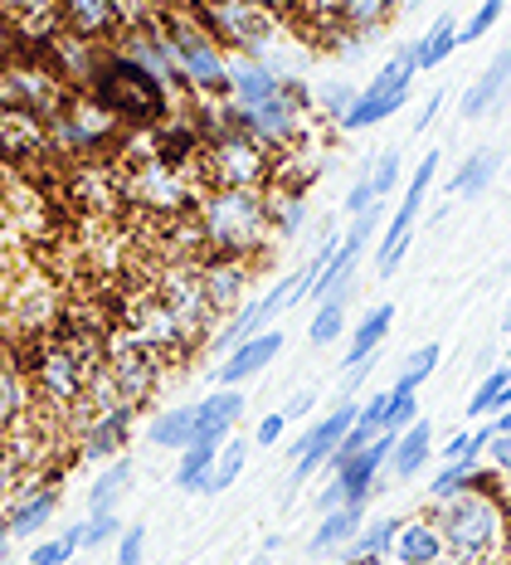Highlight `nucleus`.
Here are the masks:
<instances>
[{"instance_id":"obj_49","label":"nucleus","mask_w":511,"mask_h":565,"mask_svg":"<svg viewBox=\"0 0 511 565\" xmlns=\"http://www.w3.org/2000/svg\"><path fill=\"white\" fill-rule=\"evenodd\" d=\"M371 205H380V195H375L371 175H365V171H361V181H355V185H351V191H347V215L355 220V215H365V210H371Z\"/></svg>"},{"instance_id":"obj_15","label":"nucleus","mask_w":511,"mask_h":565,"mask_svg":"<svg viewBox=\"0 0 511 565\" xmlns=\"http://www.w3.org/2000/svg\"><path fill=\"white\" fill-rule=\"evenodd\" d=\"M58 502H64V492H58V482L54 478H25L20 482V492L6 502V522H10V536L15 541H30V536H40L44 526L54 522V512H58Z\"/></svg>"},{"instance_id":"obj_14","label":"nucleus","mask_w":511,"mask_h":565,"mask_svg":"<svg viewBox=\"0 0 511 565\" xmlns=\"http://www.w3.org/2000/svg\"><path fill=\"white\" fill-rule=\"evenodd\" d=\"M351 419H355V399H341L331 415H322L307 434H297V444H292V488L307 482V478H317L322 468H331V454L341 449Z\"/></svg>"},{"instance_id":"obj_4","label":"nucleus","mask_w":511,"mask_h":565,"mask_svg":"<svg viewBox=\"0 0 511 565\" xmlns=\"http://www.w3.org/2000/svg\"><path fill=\"white\" fill-rule=\"evenodd\" d=\"M161 30L171 40L175 58H181L185 88L195 98H230V54L220 50V40L200 25V15L190 6H166Z\"/></svg>"},{"instance_id":"obj_43","label":"nucleus","mask_w":511,"mask_h":565,"mask_svg":"<svg viewBox=\"0 0 511 565\" xmlns=\"http://www.w3.org/2000/svg\"><path fill=\"white\" fill-rule=\"evenodd\" d=\"M414 419H419V399H414V391H390L385 395V419H380V434H400V429H409Z\"/></svg>"},{"instance_id":"obj_17","label":"nucleus","mask_w":511,"mask_h":565,"mask_svg":"<svg viewBox=\"0 0 511 565\" xmlns=\"http://www.w3.org/2000/svg\"><path fill=\"white\" fill-rule=\"evenodd\" d=\"M54 15H58V30L93 40V44H117V34L127 30L123 10L113 0H54Z\"/></svg>"},{"instance_id":"obj_57","label":"nucleus","mask_w":511,"mask_h":565,"mask_svg":"<svg viewBox=\"0 0 511 565\" xmlns=\"http://www.w3.org/2000/svg\"><path fill=\"white\" fill-rule=\"evenodd\" d=\"M492 429H497V434H511V405H502V409L492 415Z\"/></svg>"},{"instance_id":"obj_41","label":"nucleus","mask_w":511,"mask_h":565,"mask_svg":"<svg viewBox=\"0 0 511 565\" xmlns=\"http://www.w3.org/2000/svg\"><path fill=\"white\" fill-rule=\"evenodd\" d=\"M502 10H507V0H472L468 25H458V44H478L482 34H492L497 20H502Z\"/></svg>"},{"instance_id":"obj_32","label":"nucleus","mask_w":511,"mask_h":565,"mask_svg":"<svg viewBox=\"0 0 511 565\" xmlns=\"http://www.w3.org/2000/svg\"><path fill=\"white\" fill-rule=\"evenodd\" d=\"M215 444H190L181 449V463H175L171 482L185 492V498H210V473H215Z\"/></svg>"},{"instance_id":"obj_23","label":"nucleus","mask_w":511,"mask_h":565,"mask_svg":"<svg viewBox=\"0 0 511 565\" xmlns=\"http://www.w3.org/2000/svg\"><path fill=\"white\" fill-rule=\"evenodd\" d=\"M448 546H444V532H438V522L429 516H414V522H400L395 532V546H390V565H434L444 561Z\"/></svg>"},{"instance_id":"obj_2","label":"nucleus","mask_w":511,"mask_h":565,"mask_svg":"<svg viewBox=\"0 0 511 565\" xmlns=\"http://www.w3.org/2000/svg\"><path fill=\"white\" fill-rule=\"evenodd\" d=\"M88 93L108 108L123 127H161L171 117V88L161 84L151 68H141L137 58H127L117 44H108L88 78Z\"/></svg>"},{"instance_id":"obj_38","label":"nucleus","mask_w":511,"mask_h":565,"mask_svg":"<svg viewBox=\"0 0 511 565\" xmlns=\"http://www.w3.org/2000/svg\"><path fill=\"white\" fill-rule=\"evenodd\" d=\"M341 332H347V298H322L312 322H307V341L312 347H331V341H341Z\"/></svg>"},{"instance_id":"obj_60","label":"nucleus","mask_w":511,"mask_h":565,"mask_svg":"<svg viewBox=\"0 0 511 565\" xmlns=\"http://www.w3.org/2000/svg\"><path fill=\"white\" fill-rule=\"evenodd\" d=\"M248 565H268V551H258V556H254V561H248Z\"/></svg>"},{"instance_id":"obj_33","label":"nucleus","mask_w":511,"mask_h":565,"mask_svg":"<svg viewBox=\"0 0 511 565\" xmlns=\"http://www.w3.org/2000/svg\"><path fill=\"white\" fill-rule=\"evenodd\" d=\"M458 50V20L454 15H438L429 30L419 34V74H434V68H444L448 58Z\"/></svg>"},{"instance_id":"obj_27","label":"nucleus","mask_w":511,"mask_h":565,"mask_svg":"<svg viewBox=\"0 0 511 565\" xmlns=\"http://www.w3.org/2000/svg\"><path fill=\"white\" fill-rule=\"evenodd\" d=\"M365 508H371V502H347V508H337V512H322V522H317L307 556H331V551L347 546V541L365 526Z\"/></svg>"},{"instance_id":"obj_12","label":"nucleus","mask_w":511,"mask_h":565,"mask_svg":"<svg viewBox=\"0 0 511 565\" xmlns=\"http://www.w3.org/2000/svg\"><path fill=\"white\" fill-rule=\"evenodd\" d=\"M127 332H132L141 347L147 351H157V356L166 361V356H185L190 347H200V337L190 332V327L181 322V317H175V308L166 298H157V292H141V298L132 302V308H127Z\"/></svg>"},{"instance_id":"obj_59","label":"nucleus","mask_w":511,"mask_h":565,"mask_svg":"<svg viewBox=\"0 0 511 565\" xmlns=\"http://www.w3.org/2000/svg\"><path fill=\"white\" fill-rule=\"evenodd\" d=\"M502 332H507V341H511V302H507V317H502Z\"/></svg>"},{"instance_id":"obj_9","label":"nucleus","mask_w":511,"mask_h":565,"mask_svg":"<svg viewBox=\"0 0 511 565\" xmlns=\"http://www.w3.org/2000/svg\"><path fill=\"white\" fill-rule=\"evenodd\" d=\"M434 175H438V151L419 157V167L409 171V185H404V195H400V210L390 215L385 234H380V249H375V274L380 278H395V268L404 264V254H409L414 230H419V215H424V200H429V191H434Z\"/></svg>"},{"instance_id":"obj_10","label":"nucleus","mask_w":511,"mask_h":565,"mask_svg":"<svg viewBox=\"0 0 511 565\" xmlns=\"http://www.w3.org/2000/svg\"><path fill=\"white\" fill-rule=\"evenodd\" d=\"M190 10L220 40V50L264 58V44L273 40V10L254 6V0H210V6H190Z\"/></svg>"},{"instance_id":"obj_52","label":"nucleus","mask_w":511,"mask_h":565,"mask_svg":"<svg viewBox=\"0 0 511 565\" xmlns=\"http://www.w3.org/2000/svg\"><path fill=\"white\" fill-rule=\"evenodd\" d=\"M317 508H322V512H337V508H347V492H341V482H337V478H327V488L317 492Z\"/></svg>"},{"instance_id":"obj_36","label":"nucleus","mask_w":511,"mask_h":565,"mask_svg":"<svg viewBox=\"0 0 511 565\" xmlns=\"http://www.w3.org/2000/svg\"><path fill=\"white\" fill-rule=\"evenodd\" d=\"M478 468H482V458H444V463H438V473L429 478V498L448 502V498H458V492H468Z\"/></svg>"},{"instance_id":"obj_30","label":"nucleus","mask_w":511,"mask_h":565,"mask_svg":"<svg viewBox=\"0 0 511 565\" xmlns=\"http://www.w3.org/2000/svg\"><path fill=\"white\" fill-rule=\"evenodd\" d=\"M127 488H132V458L117 454V458H108V468H98L88 482V512H117Z\"/></svg>"},{"instance_id":"obj_3","label":"nucleus","mask_w":511,"mask_h":565,"mask_svg":"<svg viewBox=\"0 0 511 565\" xmlns=\"http://www.w3.org/2000/svg\"><path fill=\"white\" fill-rule=\"evenodd\" d=\"M507 502L492 492H458L438 502V532L458 565H492L507 546Z\"/></svg>"},{"instance_id":"obj_55","label":"nucleus","mask_w":511,"mask_h":565,"mask_svg":"<svg viewBox=\"0 0 511 565\" xmlns=\"http://www.w3.org/2000/svg\"><path fill=\"white\" fill-rule=\"evenodd\" d=\"M462 454H468V429H462V434H454V439L444 444V458H462Z\"/></svg>"},{"instance_id":"obj_6","label":"nucleus","mask_w":511,"mask_h":565,"mask_svg":"<svg viewBox=\"0 0 511 565\" xmlns=\"http://www.w3.org/2000/svg\"><path fill=\"white\" fill-rule=\"evenodd\" d=\"M123 195L147 215L175 220V215H195V200L205 195V181H200V167H175V161L147 151V157H132V167H127Z\"/></svg>"},{"instance_id":"obj_24","label":"nucleus","mask_w":511,"mask_h":565,"mask_svg":"<svg viewBox=\"0 0 511 565\" xmlns=\"http://www.w3.org/2000/svg\"><path fill=\"white\" fill-rule=\"evenodd\" d=\"M34 409V391H30V375L15 366L10 356H0V444L30 419Z\"/></svg>"},{"instance_id":"obj_26","label":"nucleus","mask_w":511,"mask_h":565,"mask_svg":"<svg viewBox=\"0 0 511 565\" xmlns=\"http://www.w3.org/2000/svg\"><path fill=\"white\" fill-rule=\"evenodd\" d=\"M502 175V151L497 147H478L472 157H462V167L448 175V195L454 200H478L492 191V181Z\"/></svg>"},{"instance_id":"obj_7","label":"nucleus","mask_w":511,"mask_h":565,"mask_svg":"<svg viewBox=\"0 0 511 565\" xmlns=\"http://www.w3.org/2000/svg\"><path fill=\"white\" fill-rule=\"evenodd\" d=\"M414 78H419V40H404L400 50L385 58V68H380L371 84L355 88L351 113L341 117L337 127L341 132H371V127H380L385 117H395L404 103H409Z\"/></svg>"},{"instance_id":"obj_31","label":"nucleus","mask_w":511,"mask_h":565,"mask_svg":"<svg viewBox=\"0 0 511 565\" xmlns=\"http://www.w3.org/2000/svg\"><path fill=\"white\" fill-rule=\"evenodd\" d=\"M147 444L151 449H171L181 454L195 444V405H171L166 415H157L147 424Z\"/></svg>"},{"instance_id":"obj_20","label":"nucleus","mask_w":511,"mask_h":565,"mask_svg":"<svg viewBox=\"0 0 511 565\" xmlns=\"http://www.w3.org/2000/svg\"><path fill=\"white\" fill-rule=\"evenodd\" d=\"M248 258H224V254H200V282H205V298L215 317H230L248 292Z\"/></svg>"},{"instance_id":"obj_35","label":"nucleus","mask_w":511,"mask_h":565,"mask_svg":"<svg viewBox=\"0 0 511 565\" xmlns=\"http://www.w3.org/2000/svg\"><path fill=\"white\" fill-rule=\"evenodd\" d=\"M268 220H273V239H292L307 225V195L297 191H268Z\"/></svg>"},{"instance_id":"obj_47","label":"nucleus","mask_w":511,"mask_h":565,"mask_svg":"<svg viewBox=\"0 0 511 565\" xmlns=\"http://www.w3.org/2000/svg\"><path fill=\"white\" fill-rule=\"evenodd\" d=\"M74 556H78V546H74V541H64V536L30 546V565H68Z\"/></svg>"},{"instance_id":"obj_54","label":"nucleus","mask_w":511,"mask_h":565,"mask_svg":"<svg viewBox=\"0 0 511 565\" xmlns=\"http://www.w3.org/2000/svg\"><path fill=\"white\" fill-rule=\"evenodd\" d=\"M312 405H317V395H312V391H297V395L288 399V409H283V415H288V424H292V419L312 415Z\"/></svg>"},{"instance_id":"obj_13","label":"nucleus","mask_w":511,"mask_h":565,"mask_svg":"<svg viewBox=\"0 0 511 565\" xmlns=\"http://www.w3.org/2000/svg\"><path fill=\"white\" fill-rule=\"evenodd\" d=\"M151 292L171 302L175 317H181V322L200 341L210 337V327H215V308H210L205 282H200V258H171V264H166L161 274L151 278Z\"/></svg>"},{"instance_id":"obj_39","label":"nucleus","mask_w":511,"mask_h":565,"mask_svg":"<svg viewBox=\"0 0 511 565\" xmlns=\"http://www.w3.org/2000/svg\"><path fill=\"white\" fill-rule=\"evenodd\" d=\"M438 361H444V347H438V341H424V347H414L409 356H404L400 375H395V391H419V385L438 371Z\"/></svg>"},{"instance_id":"obj_25","label":"nucleus","mask_w":511,"mask_h":565,"mask_svg":"<svg viewBox=\"0 0 511 565\" xmlns=\"http://www.w3.org/2000/svg\"><path fill=\"white\" fill-rule=\"evenodd\" d=\"M429 458H434V424L429 419H414L409 429L395 434V449H390L385 473H395L404 482V478L419 473V468H429Z\"/></svg>"},{"instance_id":"obj_56","label":"nucleus","mask_w":511,"mask_h":565,"mask_svg":"<svg viewBox=\"0 0 511 565\" xmlns=\"http://www.w3.org/2000/svg\"><path fill=\"white\" fill-rule=\"evenodd\" d=\"M10 541L15 536H10V522H6V512H0V561H10Z\"/></svg>"},{"instance_id":"obj_45","label":"nucleus","mask_w":511,"mask_h":565,"mask_svg":"<svg viewBox=\"0 0 511 565\" xmlns=\"http://www.w3.org/2000/svg\"><path fill=\"white\" fill-rule=\"evenodd\" d=\"M351 103H355V84H341V78L317 93V113L331 117V122H341V117L351 113Z\"/></svg>"},{"instance_id":"obj_63","label":"nucleus","mask_w":511,"mask_h":565,"mask_svg":"<svg viewBox=\"0 0 511 565\" xmlns=\"http://www.w3.org/2000/svg\"><path fill=\"white\" fill-rule=\"evenodd\" d=\"M355 565H385V561H355Z\"/></svg>"},{"instance_id":"obj_37","label":"nucleus","mask_w":511,"mask_h":565,"mask_svg":"<svg viewBox=\"0 0 511 565\" xmlns=\"http://www.w3.org/2000/svg\"><path fill=\"white\" fill-rule=\"evenodd\" d=\"M244 463H248V444H244V439H234V434H230V439L220 444V454H215V473H210V498L230 492L234 482H239Z\"/></svg>"},{"instance_id":"obj_28","label":"nucleus","mask_w":511,"mask_h":565,"mask_svg":"<svg viewBox=\"0 0 511 565\" xmlns=\"http://www.w3.org/2000/svg\"><path fill=\"white\" fill-rule=\"evenodd\" d=\"M395 302H375L371 312H361V322H355V332H351V351H347V361L341 366H361L365 356H375L380 347H385V337H390V327H395Z\"/></svg>"},{"instance_id":"obj_19","label":"nucleus","mask_w":511,"mask_h":565,"mask_svg":"<svg viewBox=\"0 0 511 565\" xmlns=\"http://www.w3.org/2000/svg\"><path fill=\"white\" fill-rule=\"evenodd\" d=\"M507 93H511V50H497L492 58H487L482 74L472 78L468 88H462V98H458V117H462V122H482L487 113L502 108Z\"/></svg>"},{"instance_id":"obj_29","label":"nucleus","mask_w":511,"mask_h":565,"mask_svg":"<svg viewBox=\"0 0 511 565\" xmlns=\"http://www.w3.org/2000/svg\"><path fill=\"white\" fill-rule=\"evenodd\" d=\"M395 532H400V516H365L361 532L341 546V561H347V565H355V561H385L390 546H395Z\"/></svg>"},{"instance_id":"obj_58","label":"nucleus","mask_w":511,"mask_h":565,"mask_svg":"<svg viewBox=\"0 0 511 565\" xmlns=\"http://www.w3.org/2000/svg\"><path fill=\"white\" fill-rule=\"evenodd\" d=\"M64 541H74V546L83 551V522H74V526H64Z\"/></svg>"},{"instance_id":"obj_34","label":"nucleus","mask_w":511,"mask_h":565,"mask_svg":"<svg viewBox=\"0 0 511 565\" xmlns=\"http://www.w3.org/2000/svg\"><path fill=\"white\" fill-rule=\"evenodd\" d=\"M395 10H400V0H341V25H351L355 34L371 40L375 30H385L395 20Z\"/></svg>"},{"instance_id":"obj_51","label":"nucleus","mask_w":511,"mask_h":565,"mask_svg":"<svg viewBox=\"0 0 511 565\" xmlns=\"http://www.w3.org/2000/svg\"><path fill=\"white\" fill-rule=\"evenodd\" d=\"M487 458H492V468L511 482V434H497L492 439V449H487Z\"/></svg>"},{"instance_id":"obj_53","label":"nucleus","mask_w":511,"mask_h":565,"mask_svg":"<svg viewBox=\"0 0 511 565\" xmlns=\"http://www.w3.org/2000/svg\"><path fill=\"white\" fill-rule=\"evenodd\" d=\"M438 108H444V93H429V98H424V108H419V117H414V132H429Z\"/></svg>"},{"instance_id":"obj_1","label":"nucleus","mask_w":511,"mask_h":565,"mask_svg":"<svg viewBox=\"0 0 511 565\" xmlns=\"http://www.w3.org/2000/svg\"><path fill=\"white\" fill-rule=\"evenodd\" d=\"M195 230L205 254L254 264V254L273 239L268 191L264 185H205V195L195 200Z\"/></svg>"},{"instance_id":"obj_64","label":"nucleus","mask_w":511,"mask_h":565,"mask_svg":"<svg viewBox=\"0 0 511 565\" xmlns=\"http://www.w3.org/2000/svg\"><path fill=\"white\" fill-rule=\"evenodd\" d=\"M0 565H10V561H0Z\"/></svg>"},{"instance_id":"obj_21","label":"nucleus","mask_w":511,"mask_h":565,"mask_svg":"<svg viewBox=\"0 0 511 565\" xmlns=\"http://www.w3.org/2000/svg\"><path fill=\"white\" fill-rule=\"evenodd\" d=\"M390 449H395V434H380V439L365 444L355 458L331 468V478L341 482L347 502H371L375 498V482H380V473H385V463H390Z\"/></svg>"},{"instance_id":"obj_40","label":"nucleus","mask_w":511,"mask_h":565,"mask_svg":"<svg viewBox=\"0 0 511 565\" xmlns=\"http://www.w3.org/2000/svg\"><path fill=\"white\" fill-rule=\"evenodd\" d=\"M507 381H511V366L487 371V375H482V385L468 395V419H492V415H497V405H502Z\"/></svg>"},{"instance_id":"obj_8","label":"nucleus","mask_w":511,"mask_h":565,"mask_svg":"<svg viewBox=\"0 0 511 565\" xmlns=\"http://www.w3.org/2000/svg\"><path fill=\"white\" fill-rule=\"evenodd\" d=\"M268 171V147H258L239 127L205 137V151H200V181L205 185H264Z\"/></svg>"},{"instance_id":"obj_16","label":"nucleus","mask_w":511,"mask_h":565,"mask_svg":"<svg viewBox=\"0 0 511 565\" xmlns=\"http://www.w3.org/2000/svg\"><path fill=\"white\" fill-rule=\"evenodd\" d=\"M132 424H137V405H113V409H98L78 424V458L88 463H108L127 449L132 439Z\"/></svg>"},{"instance_id":"obj_18","label":"nucleus","mask_w":511,"mask_h":565,"mask_svg":"<svg viewBox=\"0 0 511 565\" xmlns=\"http://www.w3.org/2000/svg\"><path fill=\"white\" fill-rule=\"evenodd\" d=\"M278 351H283V332H278V327H264V332L244 337L234 351H224L220 366H215V381H220V385H244V381H254V375H264L273 361H278Z\"/></svg>"},{"instance_id":"obj_62","label":"nucleus","mask_w":511,"mask_h":565,"mask_svg":"<svg viewBox=\"0 0 511 565\" xmlns=\"http://www.w3.org/2000/svg\"><path fill=\"white\" fill-rule=\"evenodd\" d=\"M434 565H458V561H454V556H444V561H434Z\"/></svg>"},{"instance_id":"obj_46","label":"nucleus","mask_w":511,"mask_h":565,"mask_svg":"<svg viewBox=\"0 0 511 565\" xmlns=\"http://www.w3.org/2000/svg\"><path fill=\"white\" fill-rule=\"evenodd\" d=\"M141 561H147V526L132 522L117 536V565H141Z\"/></svg>"},{"instance_id":"obj_50","label":"nucleus","mask_w":511,"mask_h":565,"mask_svg":"<svg viewBox=\"0 0 511 565\" xmlns=\"http://www.w3.org/2000/svg\"><path fill=\"white\" fill-rule=\"evenodd\" d=\"M283 429H288V415L283 409H273V415L258 419V429H254V444H264V449H273V444L283 439Z\"/></svg>"},{"instance_id":"obj_42","label":"nucleus","mask_w":511,"mask_h":565,"mask_svg":"<svg viewBox=\"0 0 511 565\" xmlns=\"http://www.w3.org/2000/svg\"><path fill=\"white\" fill-rule=\"evenodd\" d=\"M117 536H123V516L117 512H88L83 516V551L117 546Z\"/></svg>"},{"instance_id":"obj_5","label":"nucleus","mask_w":511,"mask_h":565,"mask_svg":"<svg viewBox=\"0 0 511 565\" xmlns=\"http://www.w3.org/2000/svg\"><path fill=\"white\" fill-rule=\"evenodd\" d=\"M44 132H50V151L74 157V161H98L103 151L127 141V127L117 122L88 88H68V98L58 103V113L44 122Z\"/></svg>"},{"instance_id":"obj_44","label":"nucleus","mask_w":511,"mask_h":565,"mask_svg":"<svg viewBox=\"0 0 511 565\" xmlns=\"http://www.w3.org/2000/svg\"><path fill=\"white\" fill-rule=\"evenodd\" d=\"M400 171H404V157H400L395 147H390V151H380V157L371 161V171H365V175H371V185H375V195H380V200H385V195H395Z\"/></svg>"},{"instance_id":"obj_22","label":"nucleus","mask_w":511,"mask_h":565,"mask_svg":"<svg viewBox=\"0 0 511 565\" xmlns=\"http://www.w3.org/2000/svg\"><path fill=\"white\" fill-rule=\"evenodd\" d=\"M248 399L244 391H234V385H220V391H210L205 399H195V444H220L230 439L234 429H239Z\"/></svg>"},{"instance_id":"obj_11","label":"nucleus","mask_w":511,"mask_h":565,"mask_svg":"<svg viewBox=\"0 0 511 565\" xmlns=\"http://www.w3.org/2000/svg\"><path fill=\"white\" fill-rule=\"evenodd\" d=\"M103 366H108L113 385H117V399H123V405H137V409H141L151 395H157L166 361L157 356V351H147V347H141V341L123 327V332H113V337H108V347H103Z\"/></svg>"},{"instance_id":"obj_61","label":"nucleus","mask_w":511,"mask_h":565,"mask_svg":"<svg viewBox=\"0 0 511 565\" xmlns=\"http://www.w3.org/2000/svg\"><path fill=\"white\" fill-rule=\"evenodd\" d=\"M502 405H511V381H507V391H502ZM502 405H497V409H502Z\"/></svg>"},{"instance_id":"obj_48","label":"nucleus","mask_w":511,"mask_h":565,"mask_svg":"<svg viewBox=\"0 0 511 565\" xmlns=\"http://www.w3.org/2000/svg\"><path fill=\"white\" fill-rule=\"evenodd\" d=\"M292 10H302V20L317 30H327L341 20V0H292Z\"/></svg>"}]
</instances>
